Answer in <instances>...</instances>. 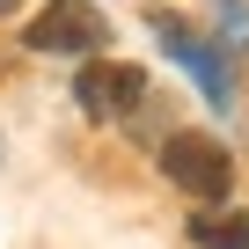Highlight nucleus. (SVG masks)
<instances>
[{"mask_svg": "<svg viewBox=\"0 0 249 249\" xmlns=\"http://www.w3.org/2000/svg\"><path fill=\"white\" fill-rule=\"evenodd\" d=\"M73 103H81L88 117H124V110H140V103H154V95H147V73H140V66H124V59H88L81 81H73Z\"/></svg>", "mask_w": 249, "mask_h": 249, "instance_id": "3", "label": "nucleus"}, {"mask_svg": "<svg viewBox=\"0 0 249 249\" xmlns=\"http://www.w3.org/2000/svg\"><path fill=\"white\" fill-rule=\"evenodd\" d=\"M147 22H154V37H169V52H176V59H183V66H191V73L205 81L213 110H234V81H227V59H220V52H213V44H205L198 30H183V22L169 15V8H154Z\"/></svg>", "mask_w": 249, "mask_h": 249, "instance_id": "4", "label": "nucleus"}, {"mask_svg": "<svg viewBox=\"0 0 249 249\" xmlns=\"http://www.w3.org/2000/svg\"><path fill=\"white\" fill-rule=\"evenodd\" d=\"M161 176L191 198H227L234 191V154L205 132H169L161 140Z\"/></svg>", "mask_w": 249, "mask_h": 249, "instance_id": "1", "label": "nucleus"}, {"mask_svg": "<svg viewBox=\"0 0 249 249\" xmlns=\"http://www.w3.org/2000/svg\"><path fill=\"white\" fill-rule=\"evenodd\" d=\"M8 8H15V0H0V15H8Z\"/></svg>", "mask_w": 249, "mask_h": 249, "instance_id": "6", "label": "nucleus"}, {"mask_svg": "<svg viewBox=\"0 0 249 249\" xmlns=\"http://www.w3.org/2000/svg\"><path fill=\"white\" fill-rule=\"evenodd\" d=\"M103 37H110V22L88 8V0H52V8H37L30 30H22L30 52H81V59H88Z\"/></svg>", "mask_w": 249, "mask_h": 249, "instance_id": "2", "label": "nucleus"}, {"mask_svg": "<svg viewBox=\"0 0 249 249\" xmlns=\"http://www.w3.org/2000/svg\"><path fill=\"white\" fill-rule=\"evenodd\" d=\"M191 242L198 249H249V213H213V220L198 213L191 220Z\"/></svg>", "mask_w": 249, "mask_h": 249, "instance_id": "5", "label": "nucleus"}]
</instances>
